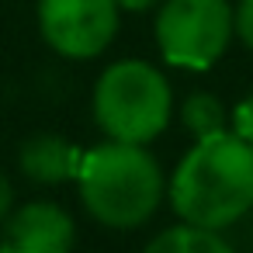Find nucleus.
<instances>
[{"label":"nucleus","instance_id":"obj_5","mask_svg":"<svg viewBox=\"0 0 253 253\" xmlns=\"http://www.w3.org/2000/svg\"><path fill=\"white\" fill-rule=\"evenodd\" d=\"M39 28L59 56L94 59L118 32V0H39Z\"/></svg>","mask_w":253,"mask_h":253},{"label":"nucleus","instance_id":"obj_12","mask_svg":"<svg viewBox=\"0 0 253 253\" xmlns=\"http://www.w3.org/2000/svg\"><path fill=\"white\" fill-rule=\"evenodd\" d=\"M14 211V187H11V180H7V173L0 170V225L7 222V215Z\"/></svg>","mask_w":253,"mask_h":253},{"label":"nucleus","instance_id":"obj_6","mask_svg":"<svg viewBox=\"0 0 253 253\" xmlns=\"http://www.w3.org/2000/svg\"><path fill=\"white\" fill-rule=\"evenodd\" d=\"M73 243L77 225L52 201L21 205L0 225V253H70Z\"/></svg>","mask_w":253,"mask_h":253},{"label":"nucleus","instance_id":"obj_4","mask_svg":"<svg viewBox=\"0 0 253 253\" xmlns=\"http://www.w3.org/2000/svg\"><path fill=\"white\" fill-rule=\"evenodd\" d=\"M232 11L225 0H167L156 18V42L167 63L208 70L232 39Z\"/></svg>","mask_w":253,"mask_h":253},{"label":"nucleus","instance_id":"obj_9","mask_svg":"<svg viewBox=\"0 0 253 253\" xmlns=\"http://www.w3.org/2000/svg\"><path fill=\"white\" fill-rule=\"evenodd\" d=\"M180 122L184 128L194 135V139H208V135H218L225 132V108L215 94H191L180 108Z\"/></svg>","mask_w":253,"mask_h":253},{"label":"nucleus","instance_id":"obj_1","mask_svg":"<svg viewBox=\"0 0 253 253\" xmlns=\"http://www.w3.org/2000/svg\"><path fill=\"white\" fill-rule=\"evenodd\" d=\"M170 201L191 225H232L253 208V146L236 132L198 139L173 173Z\"/></svg>","mask_w":253,"mask_h":253},{"label":"nucleus","instance_id":"obj_8","mask_svg":"<svg viewBox=\"0 0 253 253\" xmlns=\"http://www.w3.org/2000/svg\"><path fill=\"white\" fill-rule=\"evenodd\" d=\"M146 253H232V246L218 236V229H201V225H173L167 232H160Z\"/></svg>","mask_w":253,"mask_h":253},{"label":"nucleus","instance_id":"obj_7","mask_svg":"<svg viewBox=\"0 0 253 253\" xmlns=\"http://www.w3.org/2000/svg\"><path fill=\"white\" fill-rule=\"evenodd\" d=\"M80 160H84V153L73 142H66L63 135H32L18 153L21 170L39 184H59V180L77 177Z\"/></svg>","mask_w":253,"mask_h":253},{"label":"nucleus","instance_id":"obj_3","mask_svg":"<svg viewBox=\"0 0 253 253\" xmlns=\"http://www.w3.org/2000/svg\"><path fill=\"white\" fill-rule=\"evenodd\" d=\"M94 118L111 139L146 146L170 122V84L156 66L122 59L94 87Z\"/></svg>","mask_w":253,"mask_h":253},{"label":"nucleus","instance_id":"obj_2","mask_svg":"<svg viewBox=\"0 0 253 253\" xmlns=\"http://www.w3.org/2000/svg\"><path fill=\"white\" fill-rule=\"evenodd\" d=\"M77 184L87 211L111 229L142 225L163 198L160 163L142 146L118 139L84 153Z\"/></svg>","mask_w":253,"mask_h":253},{"label":"nucleus","instance_id":"obj_13","mask_svg":"<svg viewBox=\"0 0 253 253\" xmlns=\"http://www.w3.org/2000/svg\"><path fill=\"white\" fill-rule=\"evenodd\" d=\"M153 4H160V0H118V7H125V11H146Z\"/></svg>","mask_w":253,"mask_h":253},{"label":"nucleus","instance_id":"obj_11","mask_svg":"<svg viewBox=\"0 0 253 253\" xmlns=\"http://www.w3.org/2000/svg\"><path fill=\"white\" fill-rule=\"evenodd\" d=\"M236 135L239 139H246L250 146H253V97H246L239 108H236Z\"/></svg>","mask_w":253,"mask_h":253},{"label":"nucleus","instance_id":"obj_10","mask_svg":"<svg viewBox=\"0 0 253 253\" xmlns=\"http://www.w3.org/2000/svg\"><path fill=\"white\" fill-rule=\"evenodd\" d=\"M232 25H236V35L243 39V45L253 49V0H239V7L232 14Z\"/></svg>","mask_w":253,"mask_h":253}]
</instances>
